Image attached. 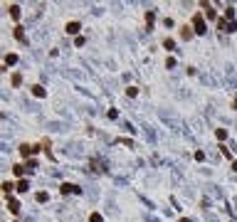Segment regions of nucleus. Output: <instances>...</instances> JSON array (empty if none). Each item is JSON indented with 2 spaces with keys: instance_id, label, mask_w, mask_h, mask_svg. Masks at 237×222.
Instances as JSON below:
<instances>
[{
  "instance_id": "10",
  "label": "nucleus",
  "mask_w": 237,
  "mask_h": 222,
  "mask_svg": "<svg viewBox=\"0 0 237 222\" xmlns=\"http://www.w3.org/2000/svg\"><path fill=\"white\" fill-rule=\"evenodd\" d=\"M45 94H47V92H45V89H42L40 84H35V87H32V96H40V99H42Z\"/></svg>"
},
{
  "instance_id": "12",
  "label": "nucleus",
  "mask_w": 237,
  "mask_h": 222,
  "mask_svg": "<svg viewBox=\"0 0 237 222\" xmlns=\"http://www.w3.org/2000/svg\"><path fill=\"white\" fill-rule=\"evenodd\" d=\"M180 37H183V40H190V37H193V27H183V30H180Z\"/></svg>"
},
{
  "instance_id": "23",
  "label": "nucleus",
  "mask_w": 237,
  "mask_h": 222,
  "mask_svg": "<svg viewBox=\"0 0 237 222\" xmlns=\"http://www.w3.org/2000/svg\"><path fill=\"white\" fill-rule=\"evenodd\" d=\"M20 82H22V77H20V74H12V84H15V87H17V84H20Z\"/></svg>"
},
{
  "instance_id": "20",
  "label": "nucleus",
  "mask_w": 237,
  "mask_h": 222,
  "mask_svg": "<svg viewBox=\"0 0 237 222\" xmlns=\"http://www.w3.org/2000/svg\"><path fill=\"white\" fill-rule=\"evenodd\" d=\"M35 197H37V202H47V197H50V195H47V192H37Z\"/></svg>"
},
{
  "instance_id": "21",
  "label": "nucleus",
  "mask_w": 237,
  "mask_h": 222,
  "mask_svg": "<svg viewBox=\"0 0 237 222\" xmlns=\"http://www.w3.org/2000/svg\"><path fill=\"white\" fill-rule=\"evenodd\" d=\"M126 94L129 96H138V89H136V87H126Z\"/></svg>"
},
{
  "instance_id": "11",
  "label": "nucleus",
  "mask_w": 237,
  "mask_h": 222,
  "mask_svg": "<svg viewBox=\"0 0 237 222\" xmlns=\"http://www.w3.org/2000/svg\"><path fill=\"white\" fill-rule=\"evenodd\" d=\"M15 188H17V185H12V183H2V192H5L7 197H10V192L15 190Z\"/></svg>"
},
{
  "instance_id": "15",
  "label": "nucleus",
  "mask_w": 237,
  "mask_h": 222,
  "mask_svg": "<svg viewBox=\"0 0 237 222\" xmlns=\"http://www.w3.org/2000/svg\"><path fill=\"white\" fill-rule=\"evenodd\" d=\"M215 136H217V141H225V138H227V131H225V128H217Z\"/></svg>"
},
{
  "instance_id": "25",
  "label": "nucleus",
  "mask_w": 237,
  "mask_h": 222,
  "mask_svg": "<svg viewBox=\"0 0 237 222\" xmlns=\"http://www.w3.org/2000/svg\"><path fill=\"white\" fill-rule=\"evenodd\" d=\"M220 151H222V156H227V158H230V156H232V153H230V148H227V146H220Z\"/></svg>"
},
{
  "instance_id": "27",
  "label": "nucleus",
  "mask_w": 237,
  "mask_h": 222,
  "mask_svg": "<svg viewBox=\"0 0 237 222\" xmlns=\"http://www.w3.org/2000/svg\"><path fill=\"white\" fill-rule=\"evenodd\" d=\"M232 170H237V160H235V163H232Z\"/></svg>"
},
{
  "instance_id": "22",
  "label": "nucleus",
  "mask_w": 237,
  "mask_h": 222,
  "mask_svg": "<svg viewBox=\"0 0 237 222\" xmlns=\"http://www.w3.org/2000/svg\"><path fill=\"white\" fill-rule=\"evenodd\" d=\"M106 116H109V119H111V121H114V119H116V116H119V111H116V109H109V114H106Z\"/></svg>"
},
{
  "instance_id": "26",
  "label": "nucleus",
  "mask_w": 237,
  "mask_h": 222,
  "mask_svg": "<svg viewBox=\"0 0 237 222\" xmlns=\"http://www.w3.org/2000/svg\"><path fill=\"white\" fill-rule=\"evenodd\" d=\"M166 67H168V69H173V67H175V59H173V57H168V62H166Z\"/></svg>"
},
{
  "instance_id": "7",
  "label": "nucleus",
  "mask_w": 237,
  "mask_h": 222,
  "mask_svg": "<svg viewBox=\"0 0 237 222\" xmlns=\"http://www.w3.org/2000/svg\"><path fill=\"white\" fill-rule=\"evenodd\" d=\"M153 20H156V15H153V10H148L146 12V27L148 30H153Z\"/></svg>"
},
{
  "instance_id": "8",
  "label": "nucleus",
  "mask_w": 237,
  "mask_h": 222,
  "mask_svg": "<svg viewBox=\"0 0 237 222\" xmlns=\"http://www.w3.org/2000/svg\"><path fill=\"white\" fill-rule=\"evenodd\" d=\"M12 35H15V40L25 42V32H22V27H20V25H15V30H12Z\"/></svg>"
},
{
  "instance_id": "9",
  "label": "nucleus",
  "mask_w": 237,
  "mask_h": 222,
  "mask_svg": "<svg viewBox=\"0 0 237 222\" xmlns=\"http://www.w3.org/2000/svg\"><path fill=\"white\" fill-rule=\"evenodd\" d=\"M10 17L12 20H20V7L17 5H10Z\"/></svg>"
},
{
  "instance_id": "1",
  "label": "nucleus",
  "mask_w": 237,
  "mask_h": 222,
  "mask_svg": "<svg viewBox=\"0 0 237 222\" xmlns=\"http://www.w3.org/2000/svg\"><path fill=\"white\" fill-rule=\"evenodd\" d=\"M217 27H220L222 32H235L237 30L235 20H225V17H220V20H217Z\"/></svg>"
},
{
  "instance_id": "18",
  "label": "nucleus",
  "mask_w": 237,
  "mask_h": 222,
  "mask_svg": "<svg viewBox=\"0 0 237 222\" xmlns=\"http://www.w3.org/2000/svg\"><path fill=\"white\" fill-rule=\"evenodd\" d=\"M12 173H15L17 178H22V173H25V165H15V168H12Z\"/></svg>"
},
{
  "instance_id": "19",
  "label": "nucleus",
  "mask_w": 237,
  "mask_h": 222,
  "mask_svg": "<svg viewBox=\"0 0 237 222\" xmlns=\"http://www.w3.org/2000/svg\"><path fill=\"white\" fill-rule=\"evenodd\" d=\"M27 188H30V185H27V180H17V190H20V192H25Z\"/></svg>"
},
{
  "instance_id": "6",
  "label": "nucleus",
  "mask_w": 237,
  "mask_h": 222,
  "mask_svg": "<svg viewBox=\"0 0 237 222\" xmlns=\"http://www.w3.org/2000/svg\"><path fill=\"white\" fill-rule=\"evenodd\" d=\"M59 190L67 195V192H79V188H77V185H72V183H62V188H59Z\"/></svg>"
},
{
  "instance_id": "13",
  "label": "nucleus",
  "mask_w": 237,
  "mask_h": 222,
  "mask_svg": "<svg viewBox=\"0 0 237 222\" xmlns=\"http://www.w3.org/2000/svg\"><path fill=\"white\" fill-rule=\"evenodd\" d=\"M163 47L173 52V50H175V40H170V37H166V40H163Z\"/></svg>"
},
{
  "instance_id": "3",
  "label": "nucleus",
  "mask_w": 237,
  "mask_h": 222,
  "mask_svg": "<svg viewBox=\"0 0 237 222\" xmlns=\"http://www.w3.org/2000/svg\"><path fill=\"white\" fill-rule=\"evenodd\" d=\"M7 210H10L12 215H17V212H20V202H17L15 197H7Z\"/></svg>"
},
{
  "instance_id": "16",
  "label": "nucleus",
  "mask_w": 237,
  "mask_h": 222,
  "mask_svg": "<svg viewBox=\"0 0 237 222\" xmlns=\"http://www.w3.org/2000/svg\"><path fill=\"white\" fill-rule=\"evenodd\" d=\"M89 222H104V217L99 212H92V215H89Z\"/></svg>"
},
{
  "instance_id": "14",
  "label": "nucleus",
  "mask_w": 237,
  "mask_h": 222,
  "mask_svg": "<svg viewBox=\"0 0 237 222\" xmlns=\"http://www.w3.org/2000/svg\"><path fill=\"white\" fill-rule=\"evenodd\" d=\"M15 62H17V54H7L5 57V67H12Z\"/></svg>"
},
{
  "instance_id": "17",
  "label": "nucleus",
  "mask_w": 237,
  "mask_h": 222,
  "mask_svg": "<svg viewBox=\"0 0 237 222\" xmlns=\"http://www.w3.org/2000/svg\"><path fill=\"white\" fill-rule=\"evenodd\" d=\"M225 20H235V10L232 7H225Z\"/></svg>"
},
{
  "instance_id": "2",
  "label": "nucleus",
  "mask_w": 237,
  "mask_h": 222,
  "mask_svg": "<svg viewBox=\"0 0 237 222\" xmlns=\"http://www.w3.org/2000/svg\"><path fill=\"white\" fill-rule=\"evenodd\" d=\"M193 32L205 35V20H203V15H193Z\"/></svg>"
},
{
  "instance_id": "5",
  "label": "nucleus",
  "mask_w": 237,
  "mask_h": 222,
  "mask_svg": "<svg viewBox=\"0 0 237 222\" xmlns=\"http://www.w3.org/2000/svg\"><path fill=\"white\" fill-rule=\"evenodd\" d=\"M79 30H82L79 22H67V32H69V35H79Z\"/></svg>"
},
{
  "instance_id": "24",
  "label": "nucleus",
  "mask_w": 237,
  "mask_h": 222,
  "mask_svg": "<svg viewBox=\"0 0 237 222\" xmlns=\"http://www.w3.org/2000/svg\"><path fill=\"white\" fill-rule=\"evenodd\" d=\"M119 143H124V146H134V141H131V138H119Z\"/></svg>"
},
{
  "instance_id": "4",
  "label": "nucleus",
  "mask_w": 237,
  "mask_h": 222,
  "mask_svg": "<svg viewBox=\"0 0 237 222\" xmlns=\"http://www.w3.org/2000/svg\"><path fill=\"white\" fill-rule=\"evenodd\" d=\"M32 153H35L32 146H27V143H22V146H20V156H22V158H27V156H32Z\"/></svg>"
}]
</instances>
